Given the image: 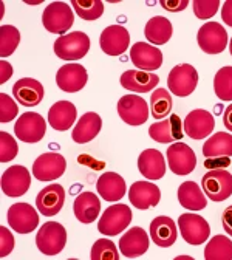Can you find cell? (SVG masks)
I'll return each mask as SVG.
<instances>
[{"label":"cell","instance_id":"obj_41","mask_svg":"<svg viewBox=\"0 0 232 260\" xmlns=\"http://www.w3.org/2000/svg\"><path fill=\"white\" fill-rule=\"evenodd\" d=\"M220 2L218 0H195L193 2V14L198 19H212L218 11Z\"/></svg>","mask_w":232,"mask_h":260},{"label":"cell","instance_id":"obj_6","mask_svg":"<svg viewBox=\"0 0 232 260\" xmlns=\"http://www.w3.org/2000/svg\"><path fill=\"white\" fill-rule=\"evenodd\" d=\"M178 228L184 242L189 245H202L208 242V237L211 236L209 223L196 214H181L178 218Z\"/></svg>","mask_w":232,"mask_h":260},{"label":"cell","instance_id":"obj_15","mask_svg":"<svg viewBox=\"0 0 232 260\" xmlns=\"http://www.w3.org/2000/svg\"><path fill=\"white\" fill-rule=\"evenodd\" d=\"M88 81L87 70L79 63H65L56 73V84L65 93L81 91Z\"/></svg>","mask_w":232,"mask_h":260},{"label":"cell","instance_id":"obj_42","mask_svg":"<svg viewBox=\"0 0 232 260\" xmlns=\"http://www.w3.org/2000/svg\"><path fill=\"white\" fill-rule=\"evenodd\" d=\"M17 113L19 107L13 98H10L7 93H0V121L10 122L17 116Z\"/></svg>","mask_w":232,"mask_h":260},{"label":"cell","instance_id":"obj_38","mask_svg":"<svg viewBox=\"0 0 232 260\" xmlns=\"http://www.w3.org/2000/svg\"><path fill=\"white\" fill-rule=\"evenodd\" d=\"M20 42V32L13 25H4L0 28V56H11Z\"/></svg>","mask_w":232,"mask_h":260},{"label":"cell","instance_id":"obj_49","mask_svg":"<svg viewBox=\"0 0 232 260\" xmlns=\"http://www.w3.org/2000/svg\"><path fill=\"white\" fill-rule=\"evenodd\" d=\"M229 51H230V56H232V39H230V44H229Z\"/></svg>","mask_w":232,"mask_h":260},{"label":"cell","instance_id":"obj_12","mask_svg":"<svg viewBox=\"0 0 232 260\" xmlns=\"http://www.w3.org/2000/svg\"><path fill=\"white\" fill-rule=\"evenodd\" d=\"M196 41L200 48L208 54H218L224 51L227 44L226 29L217 22H208L198 29Z\"/></svg>","mask_w":232,"mask_h":260},{"label":"cell","instance_id":"obj_23","mask_svg":"<svg viewBox=\"0 0 232 260\" xmlns=\"http://www.w3.org/2000/svg\"><path fill=\"white\" fill-rule=\"evenodd\" d=\"M13 94L22 106L35 107V106H39L41 101L44 100L45 90L39 81L32 78H22L14 84Z\"/></svg>","mask_w":232,"mask_h":260},{"label":"cell","instance_id":"obj_4","mask_svg":"<svg viewBox=\"0 0 232 260\" xmlns=\"http://www.w3.org/2000/svg\"><path fill=\"white\" fill-rule=\"evenodd\" d=\"M42 23L47 31L54 32V35H63L69 31L75 23V16L72 7L65 2H53L50 4L42 14Z\"/></svg>","mask_w":232,"mask_h":260},{"label":"cell","instance_id":"obj_19","mask_svg":"<svg viewBox=\"0 0 232 260\" xmlns=\"http://www.w3.org/2000/svg\"><path fill=\"white\" fill-rule=\"evenodd\" d=\"M128 200L137 209H149L161 200V190L155 183L135 181L128 189Z\"/></svg>","mask_w":232,"mask_h":260},{"label":"cell","instance_id":"obj_27","mask_svg":"<svg viewBox=\"0 0 232 260\" xmlns=\"http://www.w3.org/2000/svg\"><path fill=\"white\" fill-rule=\"evenodd\" d=\"M138 169L146 180H159L165 174V161L159 150L146 149L138 156Z\"/></svg>","mask_w":232,"mask_h":260},{"label":"cell","instance_id":"obj_2","mask_svg":"<svg viewBox=\"0 0 232 260\" xmlns=\"http://www.w3.org/2000/svg\"><path fill=\"white\" fill-rule=\"evenodd\" d=\"M90 50V38L82 31H75L70 35L60 36L54 42V53L63 60L82 59Z\"/></svg>","mask_w":232,"mask_h":260},{"label":"cell","instance_id":"obj_16","mask_svg":"<svg viewBox=\"0 0 232 260\" xmlns=\"http://www.w3.org/2000/svg\"><path fill=\"white\" fill-rule=\"evenodd\" d=\"M130 60L143 72H153L162 65V53L158 47L146 42H137L130 50Z\"/></svg>","mask_w":232,"mask_h":260},{"label":"cell","instance_id":"obj_31","mask_svg":"<svg viewBox=\"0 0 232 260\" xmlns=\"http://www.w3.org/2000/svg\"><path fill=\"white\" fill-rule=\"evenodd\" d=\"M178 202L189 211H202L208 205L205 192L195 181H184L178 187Z\"/></svg>","mask_w":232,"mask_h":260},{"label":"cell","instance_id":"obj_7","mask_svg":"<svg viewBox=\"0 0 232 260\" xmlns=\"http://www.w3.org/2000/svg\"><path fill=\"white\" fill-rule=\"evenodd\" d=\"M202 186L208 199L212 202H224L232 195V174L227 171L214 169L203 177Z\"/></svg>","mask_w":232,"mask_h":260},{"label":"cell","instance_id":"obj_32","mask_svg":"<svg viewBox=\"0 0 232 260\" xmlns=\"http://www.w3.org/2000/svg\"><path fill=\"white\" fill-rule=\"evenodd\" d=\"M172 32H174V28H172L171 20L162 17V16L152 17L146 23V28H144L146 39L150 44H155V45L168 44L171 41V38H172Z\"/></svg>","mask_w":232,"mask_h":260},{"label":"cell","instance_id":"obj_45","mask_svg":"<svg viewBox=\"0 0 232 260\" xmlns=\"http://www.w3.org/2000/svg\"><path fill=\"white\" fill-rule=\"evenodd\" d=\"M221 221H223V230L226 231V234L232 237V206H227L223 211Z\"/></svg>","mask_w":232,"mask_h":260},{"label":"cell","instance_id":"obj_13","mask_svg":"<svg viewBox=\"0 0 232 260\" xmlns=\"http://www.w3.org/2000/svg\"><path fill=\"white\" fill-rule=\"evenodd\" d=\"M169 168L177 175H189L196 166L195 152L186 143H174L168 149Z\"/></svg>","mask_w":232,"mask_h":260},{"label":"cell","instance_id":"obj_22","mask_svg":"<svg viewBox=\"0 0 232 260\" xmlns=\"http://www.w3.org/2000/svg\"><path fill=\"white\" fill-rule=\"evenodd\" d=\"M65 202V190L60 184H48L36 197V208L42 215L53 217L59 214Z\"/></svg>","mask_w":232,"mask_h":260},{"label":"cell","instance_id":"obj_5","mask_svg":"<svg viewBox=\"0 0 232 260\" xmlns=\"http://www.w3.org/2000/svg\"><path fill=\"white\" fill-rule=\"evenodd\" d=\"M47 130V122L45 119L35 112H26L22 113V116L16 121L14 125V134L22 143L28 144H36L39 143Z\"/></svg>","mask_w":232,"mask_h":260},{"label":"cell","instance_id":"obj_10","mask_svg":"<svg viewBox=\"0 0 232 260\" xmlns=\"http://www.w3.org/2000/svg\"><path fill=\"white\" fill-rule=\"evenodd\" d=\"M65 169H67V161L60 153H44L39 155L35 159L32 165V175L39 181H51L57 180L63 175Z\"/></svg>","mask_w":232,"mask_h":260},{"label":"cell","instance_id":"obj_46","mask_svg":"<svg viewBox=\"0 0 232 260\" xmlns=\"http://www.w3.org/2000/svg\"><path fill=\"white\" fill-rule=\"evenodd\" d=\"M13 76V65L7 60L0 62V84H5Z\"/></svg>","mask_w":232,"mask_h":260},{"label":"cell","instance_id":"obj_37","mask_svg":"<svg viewBox=\"0 0 232 260\" xmlns=\"http://www.w3.org/2000/svg\"><path fill=\"white\" fill-rule=\"evenodd\" d=\"M214 91L221 101H232V67H223L215 73Z\"/></svg>","mask_w":232,"mask_h":260},{"label":"cell","instance_id":"obj_3","mask_svg":"<svg viewBox=\"0 0 232 260\" xmlns=\"http://www.w3.org/2000/svg\"><path fill=\"white\" fill-rule=\"evenodd\" d=\"M131 221V209L127 205H112L107 208L99 218L97 231L104 236H118L121 234Z\"/></svg>","mask_w":232,"mask_h":260},{"label":"cell","instance_id":"obj_39","mask_svg":"<svg viewBox=\"0 0 232 260\" xmlns=\"http://www.w3.org/2000/svg\"><path fill=\"white\" fill-rule=\"evenodd\" d=\"M91 260H119L118 249L115 243L109 239H99L91 246Z\"/></svg>","mask_w":232,"mask_h":260},{"label":"cell","instance_id":"obj_1","mask_svg":"<svg viewBox=\"0 0 232 260\" xmlns=\"http://www.w3.org/2000/svg\"><path fill=\"white\" fill-rule=\"evenodd\" d=\"M67 243V231L57 221H47L38 231L36 246L45 255L59 254Z\"/></svg>","mask_w":232,"mask_h":260},{"label":"cell","instance_id":"obj_21","mask_svg":"<svg viewBox=\"0 0 232 260\" xmlns=\"http://www.w3.org/2000/svg\"><path fill=\"white\" fill-rule=\"evenodd\" d=\"M150 240L147 233L140 226L128 230L119 240V251L127 258H137L149 249Z\"/></svg>","mask_w":232,"mask_h":260},{"label":"cell","instance_id":"obj_43","mask_svg":"<svg viewBox=\"0 0 232 260\" xmlns=\"http://www.w3.org/2000/svg\"><path fill=\"white\" fill-rule=\"evenodd\" d=\"M0 257H7L14 249V237L5 226H0Z\"/></svg>","mask_w":232,"mask_h":260},{"label":"cell","instance_id":"obj_9","mask_svg":"<svg viewBox=\"0 0 232 260\" xmlns=\"http://www.w3.org/2000/svg\"><path fill=\"white\" fill-rule=\"evenodd\" d=\"M171 93L183 98L193 93L198 85V73L190 63H180L174 67L168 78Z\"/></svg>","mask_w":232,"mask_h":260},{"label":"cell","instance_id":"obj_28","mask_svg":"<svg viewBox=\"0 0 232 260\" xmlns=\"http://www.w3.org/2000/svg\"><path fill=\"white\" fill-rule=\"evenodd\" d=\"M101 127H103V119L97 113H94V112L84 113L73 128L72 138L78 144L90 143L91 140H94L97 137L99 132H101Z\"/></svg>","mask_w":232,"mask_h":260},{"label":"cell","instance_id":"obj_30","mask_svg":"<svg viewBox=\"0 0 232 260\" xmlns=\"http://www.w3.org/2000/svg\"><path fill=\"white\" fill-rule=\"evenodd\" d=\"M73 211L76 218L84 223H93L96 220V217H99V212H101V202L96 197V193L93 192H82L79 193L75 203H73Z\"/></svg>","mask_w":232,"mask_h":260},{"label":"cell","instance_id":"obj_47","mask_svg":"<svg viewBox=\"0 0 232 260\" xmlns=\"http://www.w3.org/2000/svg\"><path fill=\"white\" fill-rule=\"evenodd\" d=\"M221 19L226 25L232 26V0H226L221 8Z\"/></svg>","mask_w":232,"mask_h":260},{"label":"cell","instance_id":"obj_40","mask_svg":"<svg viewBox=\"0 0 232 260\" xmlns=\"http://www.w3.org/2000/svg\"><path fill=\"white\" fill-rule=\"evenodd\" d=\"M17 152H19V147H17L16 140L7 132H0V161L8 162L14 159Z\"/></svg>","mask_w":232,"mask_h":260},{"label":"cell","instance_id":"obj_8","mask_svg":"<svg viewBox=\"0 0 232 260\" xmlns=\"http://www.w3.org/2000/svg\"><path fill=\"white\" fill-rule=\"evenodd\" d=\"M118 113L128 125H141L149 119V106L138 94H125L118 101Z\"/></svg>","mask_w":232,"mask_h":260},{"label":"cell","instance_id":"obj_33","mask_svg":"<svg viewBox=\"0 0 232 260\" xmlns=\"http://www.w3.org/2000/svg\"><path fill=\"white\" fill-rule=\"evenodd\" d=\"M203 155L206 158H226L232 156V135L227 132H218L208 138L203 146Z\"/></svg>","mask_w":232,"mask_h":260},{"label":"cell","instance_id":"obj_26","mask_svg":"<svg viewBox=\"0 0 232 260\" xmlns=\"http://www.w3.org/2000/svg\"><path fill=\"white\" fill-rule=\"evenodd\" d=\"M97 193L106 202H119L127 190L125 180L116 172H106L97 178L96 183Z\"/></svg>","mask_w":232,"mask_h":260},{"label":"cell","instance_id":"obj_48","mask_svg":"<svg viewBox=\"0 0 232 260\" xmlns=\"http://www.w3.org/2000/svg\"><path fill=\"white\" fill-rule=\"evenodd\" d=\"M223 122H224V127L232 132V104L226 107L224 115H223Z\"/></svg>","mask_w":232,"mask_h":260},{"label":"cell","instance_id":"obj_17","mask_svg":"<svg viewBox=\"0 0 232 260\" xmlns=\"http://www.w3.org/2000/svg\"><path fill=\"white\" fill-rule=\"evenodd\" d=\"M149 137L161 144L177 143L183 138V122L178 115H171V118L156 121L149 127Z\"/></svg>","mask_w":232,"mask_h":260},{"label":"cell","instance_id":"obj_20","mask_svg":"<svg viewBox=\"0 0 232 260\" xmlns=\"http://www.w3.org/2000/svg\"><path fill=\"white\" fill-rule=\"evenodd\" d=\"M31 186V177L26 168L17 165L7 169L2 175V192L8 197H22Z\"/></svg>","mask_w":232,"mask_h":260},{"label":"cell","instance_id":"obj_11","mask_svg":"<svg viewBox=\"0 0 232 260\" xmlns=\"http://www.w3.org/2000/svg\"><path fill=\"white\" fill-rule=\"evenodd\" d=\"M8 223L16 233L29 234L39 224V214L28 203H14L8 209Z\"/></svg>","mask_w":232,"mask_h":260},{"label":"cell","instance_id":"obj_25","mask_svg":"<svg viewBox=\"0 0 232 260\" xmlns=\"http://www.w3.org/2000/svg\"><path fill=\"white\" fill-rule=\"evenodd\" d=\"M150 237L152 242L161 248H169L177 242L178 231L177 224L171 217L159 215L150 223Z\"/></svg>","mask_w":232,"mask_h":260},{"label":"cell","instance_id":"obj_29","mask_svg":"<svg viewBox=\"0 0 232 260\" xmlns=\"http://www.w3.org/2000/svg\"><path fill=\"white\" fill-rule=\"evenodd\" d=\"M76 107L70 101H57L48 112V122L57 132L69 130L76 121Z\"/></svg>","mask_w":232,"mask_h":260},{"label":"cell","instance_id":"obj_36","mask_svg":"<svg viewBox=\"0 0 232 260\" xmlns=\"http://www.w3.org/2000/svg\"><path fill=\"white\" fill-rule=\"evenodd\" d=\"M72 7L84 20H96L104 14V4L101 0H72Z\"/></svg>","mask_w":232,"mask_h":260},{"label":"cell","instance_id":"obj_44","mask_svg":"<svg viewBox=\"0 0 232 260\" xmlns=\"http://www.w3.org/2000/svg\"><path fill=\"white\" fill-rule=\"evenodd\" d=\"M159 5L171 13H178V11H184L186 7L189 5L187 0H159Z\"/></svg>","mask_w":232,"mask_h":260},{"label":"cell","instance_id":"obj_34","mask_svg":"<svg viewBox=\"0 0 232 260\" xmlns=\"http://www.w3.org/2000/svg\"><path fill=\"white\" fill-rule=\"evenodd\" d=\"M206 260H232V240L226 236H215L205 248Z\"/></svg>","mask_w":232,"mask_h":260},{"label":"cell","instance_id":"obj_24","mask_svg":"<svg viewBox=\"0 0 232 260\" xmlns=\"http://www.w3.org/2000/svg\"><path fill=\"white\" fill-rule=\"evenodd\" d=\"M121 85L134 93H147L152 91L158 82L159 78L152 72H143V70H127L119 78Z\"/></svg>","mask_w":232,"mask_h":260},{"label":"cell","instance_id":"obj_35","mask_svg":"<svg viewBox=\"0 0 232 260\" xmlns=\"http://www.w3.org/2000/svg\"><path fill=\"white\" fill-rule=\"evenodd\" d=\"M172 110V96L165 88H158L150 96V112L156 119L168 118Z\"/></svg>","mask_w":232,"mask_h":260},{"label":"cell","instance_id":"obj_18","mask_svg":"<svg viewBox=\"0 0 232 260\" xmlns=\"http://www.w3.org/2000/svg\"><path fill=\"white\" fill-rule=\"evenodd\" d=\"M101 50L109 56H121L125 53L130 44L128 31L121 25H110L107 26L99 38Z\"/></svg>","mask_w":232,"mask_h":260},{"label":"cell","instance_id":"obj_14","mask_svg":"<svg viewBox=\"0 0 232 260\" xmlns=\"http://www.w3.org/2000/svg\"><path fill=\"white\" fill-rule=\"evenodd\" d=\"M183 127H184V134L189 138L205 140L212 134V130L215 127V119L208 110L196 109L186 116Z\"/></svg>","mask_w":232,"mask_h":260}]
</instances>
